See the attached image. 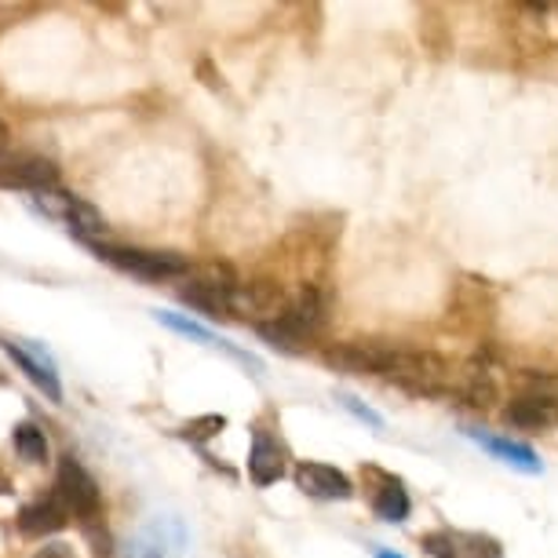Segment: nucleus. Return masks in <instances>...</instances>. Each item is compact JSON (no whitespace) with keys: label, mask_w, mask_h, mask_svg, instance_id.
Masks as SVG:
<instances>
[{"label":"nucleus","mask_w":558,"mask_h":558,"mask_svg":"<svg viewBox=\"0 0 558 558\" xmlns=\"http://www.w3.org/2000/svg\"><path fill=\"white\" fill-rule=\"evenodd\" d=\"M325 362L354 376H384L387 384L402 387L409 395L441 398L452 395V365L435 351H409L384 340H351L325 351Z\"/></svg>","instance_id":"obj_1"},{"label":"nucleus","mask_w":558,"mask_h":558,"mask_svg":"<svg viewBox=\"0 0 558 558\" xmlns=\"http://www.w3.org/2000/svg\"><path fill=\"white\" fill-rule=\"evenodd\" d=\"M325 314H329V307H325L322 292L314 286H303L296 296H289L281 318L274 325H263V329H256V332L270 347H278V351H303V347L322 332Z\"/></svg>","instance_id":"obj_2"},{"label":"nucleus","mask_w":558,"mask_h":558,"mask_svg":"<svg viewBox=\"0 0 558 558\" xmlns=\"http://www.w3.org/2000/svg\"><path fill=\"white\" fill-rule=\"evenodd\" d=\"M99 259H107L110 267H118L132 278L143 281H183L191 274L194 263L183 252H161V248H135V245H113V241H99L88 245Z\"/></svg>","instance_id":"obj_3"},{"label":"nucleus","mask_w":558,"mask_h":558,"mask_svg":"<svg viewBox=\"0 0 558 558\" xmlns=\"http://www.w3.org/2000/svg\"><path fill=\"white\" fill-rule=\"evenodd\" d=\"M51 493L59 497V504L66 508L73 519H81L84 525L88 522H99V511H102V493H99V482L92 478V471L84 463L66 452L59 460V471H56V486Z\"/></svg>","instance_id":"obj_4"},{"label":"nucleus","mask_w":558,"mask_h":558,"mask_svg":"<svg viewBox=\"0 0 558 558\" xmlns=\"http://www.w3.org/2000/svg\"><path fill=\"white\" fill-rule=\"evenodd\" d=\"M286 303L289 292L278 281H238V289L227 296V314L252 325V329H263V325H274L281 318Z\"/></svg>","instance_id":"obj_5"},{"label":"nucleus","mask_w":558,"mask_h":558,"mask_svg":"<svg viewBox=\"0 0 558 558\" xmlns=\"http://www.w3.org/2000/svg\"><path fill=\"white\" fill-rule=\"evenodd\" d=\"M34 205L40 208L45 216L59 219L66 223V230L84 245H99L107 238V219L96 213V205H88L84 197H73V194H62V191H45L34 197Z\"/></svg>","instance_id":"obj_6"},{"label":"nucleus","mask_w":558,"mask_h":558,"mask_svg":"<svg viewBox=\"0 0 558 558\" xmlns=\"http://www.w3.org/2000/svg\"><path fill=\"white\" fill-rule=\"evenodd\" d=\"M504 420H508L511 427H519V430H530V435H536V430H547L558 420V387L547 384L544 376H541V380L530 376L525 391L514 395L511 405L504 409Z\"/></svg>","instance_id":"obj_7"},{"label":"nucleus","mask_w":558,"mask_h":558,"mask_svg":"<svg viewBox=\"0 0 558 558\" xmlns=\"http://www.w3.org/2000/svg\"><path fill=\"white\" fill-rule=\"evenodd\" d=\"M59 186V165L45 154H4L0 157V191L45 194Z\"/></svg>","instance_id":"obj_8"},{"label":"nucleus","mask_w":558,"mask_h":558,"mask_svg":"<svg viewBox=\"0 0 558 558\" xmlns=\"http://www.w3.org/2000/svg\"><path fill=\"white\" fill-rule=\"evenodd\" d=\"M362 486H365V500L373 514L380 522H405L409 511H413V500H409L405 482L391 475V471L376 468V463H362Z\"/></svg>","instance_id":"obj_9"},{"label":"nucleus","mask_w":558,"mask_h":558,"mask_svg":"<svg viewBox=\"0 0 558 558\" xmlns=\"http://www.w3.org/2000/svg\"><path fill=\"white\" fill-rule=\"evenodd\" d=\"M420 547L430 558H504L497 536L478 530H430L420 536Z\"/></svg>","instance_id":"obj_10"},{"label":"nucleus","mask_w":558,"mask_h":558,"mask_svg":"<svg viewBox=\"0 0 558 558\" xmlns=\"http://www.w3.org/2000/svg\"><path fill=\"white\" fill-rule=\"evenodd\" d=\"M292 482L303 497L311 500H322V504H343V500H354V482L343 475L340 468L332 463H322V460H300L292 468Z\"/></svg>","instance_id":"obj_11"},{"label":"nucleus","mask_w":558,"mask_h":558,"mask_svg":"<svg viewBox=\"0 0 558 558\" xmlns=\"http://www.w3.org/2000/svg\"><path fill=\"white\" fill-rule=\"evenodd\" d=\"M289 446L281 441V435H274L263 424L252 427V449H248V478L256 482L259 489L274 486V482L286 478L289 471Z\"/></svg>","instance_id":"obj_12"},{"label":"nucleus","mask_w":558,"mask_h":558,"mask_svg":"<svg viewBox=\"0 0 558 558\" xmlns=\"http://www.w3.org/2000/svg\"><path fill=\"white\" fill-rule=\"evenodd\" d=\"M0 347L8 351V357L23 368L26 380L37 387V391H45L48 402H62V384H59V373L56 365H51V357L40 351V347H34L29 340H0Z\"/></svg>","instance_id":"obj_13"},{"label":"nucleus","mask_w":558,"mask_h":558,"mask_svg":"<svg viewBox=\"0 0 558 558\" xmlns=\"http://www.w3.org/2000/svg\"><path fill=\"white\" fill-rule=\"evenodd\" d=\"M66 522H70V511L62 508L56 493H48V497L26 504V508L19 511V519H15L19 533H23V536H51V533L66 530Z\"/></svg>","instance_id":"obj_14"},{"label":"nucleus","mask_w":558,"mask_h":558,"mask_svg":"<svg viewBox=\"0 0 558 558\" xmlns=\"http://www.w3.org/2000/svg\"><path fill=\"white\" fill-rule=\"evenodd\" d=\"M154 318L161 322V325H168L172 332L186 336V340H197V343H205V347H216V351H223V354L234 357V362L248 365V368H256V373H259V362H256V357L245 354V351H238L234 343L223 340V336H216L213 329H205V325H197V322L183 318V314H172V311H154Z\"/></svg>","instance_id":"obj_15"},{"label":"nucleus","mask_w":558,"mask_h":558,"mask_svg":"<svg viewBox=\"0 0 558 558\" xmlns=\"http://www.w3.org/2000/svg\"><path fill=\"white\" fill-rule=\"evenodd\" d=\"M452 395H457L460 402H468L471 409H493L497 405V380H493V373L486 365L468 362L452 376Z\"/></svg>","instance_id":"obj_16"},{"label":"nucleus","mask_w":558,"mask_h":558,"mask_svg":"<svg viewBox=\"0 0 558 558\" xmlns=\"http://www.w3.org/2000/svg\"><path fill=\"white\" fill-rule=\"evenodd\" d=\"M463 435L471 441H478L482 449L493 452L500 463H511V468L525 471V475H536L541 471V460H536V452L530 446H522V441H511V438H500V435H486V430L478 427H463Z\"/></svg>","instance_id":"obj_17"},{"label":"nucleus","mask_w":558,"mask_h":558,"mask_svg":"<svg viewBox=\"0 0 558 558\" xmlns=\"http://www.w3.org/2000/svg\"><path fill=\"white\" fill-rule=\"evenodd\" d=\"M183 281H186V286L179 289V300L191 303L194 311H202L205 318H230V314H227V296H230V292H219L213 286H205V281L191 278V274H186Z\"/></svg>","instance_id":"obj_18"},{"label":"nucleus","mask_w":558,"mask_h":558,"mask_svg":"<svg viewBox=\"0 0 558 558\" xmlns=\"http://www.w3.org/2000/svg\"><path fill=\"white\" fill-rule=\"evenodd\" d=\"M12 441H15V452L26 463H45L48 460V438H45V430L34 424V420H23V424H15Z\"/></svg>","instance_id":"obj_19"},{"label":"nucleus","mask_w":558,"mask_h":558,"mask_svg":"<svg viewBox=\"0 0 558 558\" xmlns=\"http://www.w3.org/2000/svg\"><path fill=\"white\" fill-rule=\"evenodd\" d=\"M223 427H227V416H219V413H205V416H194V420H186L183 427L175 430L183 441H191V446H205V441H213L223 435Z\"/></svg>","instance_id":"obj_20"},{"label":"nucleus","mask_w":558,"mask_h":558,"mask_svg":"<svg viewBox=\"0 0 558 558\" xmlns=\"http://www.w3.org/2000/svg\"><path fill=\"white\" fill-rule=\"evenodd\" d=\"M340 405H343V409H351V413H354L357 420H365V424H368V427H384V420H380V416H376V413H373V409H368V405H362V402H354V398H351V395H340Z\"/></svg>","instance_id":"obj_21"},{"label":"nucleus","mask_w":558,"mask_h":558,"mask_svg":"<svg viewBox=\"0 0 558 558\" xmlns=\"http://www.w3.org/2000/svg\"><path fill=\"white\" fill-rule=\"evenodd\" d=\"M34 558H73V551H70V544H45L40 551L34 555Z\"/></svg>","instance_id":"obj_22"},{"label":"nucleus","mask_w":558,"mask_h":558,"mask_svg":"<svg viewBox=\"0 0 558 558\" xmlns=\"http://www.w3.org/2000/svg\"><path fill=\"white\" fill-rule=\"evenodd\" d=\"M8 140H12V132H8V124L0 121V157H4V150H8Z\"/></svg>","instance_id":"obj_23"},{"label":"nucleus","mask_w":558,"mask_h":558,"mask_svg":"<svg viewBox=\"0 0 558 558\" xmlns=\"http://www.w3.org/2000/svg\"><path fill=\"white\" fill-rule=\"evenodd\" d=\"M376 558H402V555H395V551H384V547H380V551H376Z\"/></svg>","instance_id":"obj_24"}]
</instances>
